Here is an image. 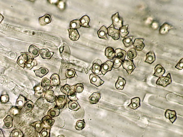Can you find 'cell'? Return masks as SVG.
Masks as SVG:
<instances>
[{
    "mask_svg": "<svg viewBox=\"0 0 183 137\" xmlns=\"http://www.w3.org/2000/svg\"><path fill=\"white\" fill-rule=\"evenodd\" d=\"M0 137H4L3 132L0 129Z\"/></svg>",
    "mask_w": 183,
    "mask_h": 137,
    "instance_id": "cell-56",
    "label": "cell"
},
{
    "mask_svg": "<svg viewBox=\"0 0 183 137\" xmlns=\"http://www.w3.org/2000/svg\"><path fill=\"white\" fill-rule=\"evenodd\" d=\"M36 65H37V61L35 59H32L25 63V68H27L28 69L31 70L34 66H36Z\"/></svg>",
    "mask_w": 183,
    "mask_h": 137,
    "instance_id": "cell-41",
    "label": "cell"
},
{
    "mask_svg": "<svg viewBox=\"0 0 183 137\" xmlns=\"http://www.w3.org/2000/svg\"><path fill=\"white\" fill-rule=\"evenodd\" d=\"M86 123L84 119L82 120H79L76 123L75 129L77 130L81 131L84 129L85 127Z\"/></svg>",
    "mask_w": 183,
    "mask_h": 137,
    "instance_id": "cell-43",
    "label": "cell"
},
{
    "mask_svg": "<svg viewBox=\"0 0 183 137\" xmlns=\"http://www.w3.org/2000/svg\"><path fill=\"white\" fill-rule=\"evenodd\" d=\"M41 122L46 126L51 127L54 125L55 121L52 118L49 117V116L47 115L42 118Z\"/></svg>",
    "mask_w": 183,
    "mask_h": 137,
    "instance_id": "cell-27",
    "label": "cell"
},
{
    "mask_svg": "<svg viewBox=\"0 0 183 137\" xmlns=\"http://www.w3.org/2000/svg\"><path fill=\"white\" fill-rule=\"evenodd\" d=\"M13 118L12 116L10 115L7 116L3 120L4 124L2 127L3 129H9L12 128L13 126Z\"/></svg>",
    "mask_w": 183,
    "mask_h": 137,
    "instance_id": "cell-17",
    "label": "cell"
},
{
    "mask_svg": "<svg viewBox=\"0 0 183 137\" xmlns=\"http://www.w3.org/2000/svg\"><path fill=\"white\" fill-rule=\"evenodd\" d=\"M31 125L35 128V131L38 133H40L41 131L43 129V124L41 121H36L33 123H31Z\"/></svg>",
    "mask_w": 183,
    "mask_h": 137,
    "instance_id": "cell-35",
    "label": "cell"
},
{
    "mask_svg": "<svg viewBox=\"0 0 183 137\" xmlns=\"http://www.w3.org/2000/svg\"><path fill=\"white\" fill-rule=\"evenodd\" d=\"M165 73L164 68L160 64L157 65L155 67V73L153 76L157 77H160Z\"/></svg>",
    "mask_w": 183,
    "mask_h": 137,
    "instance_id": "cell-19",
    "label": "cell"
},
{
    "mask_svg": "<svg viewBox=\"0 0 183 137\" xmlns=\"http://www.w3.org/2000/svg\"><path fill=\"white\" fill-rule=\"evenodd\" d=\"M108 34L114 40H117L119 39V30L115 29L111 25L110 27L108 28Z\"/></svg>",
    "mask_w": 183,
    "mask_h": 137,
    "instance_id": "cell-6",
    "label": "cell"
},
{
    "mask_svg": "<svg viewBox=\"0 0 183 137\" xmlns=\"http://www.w3.org/2000/svg\"><path fill=\"white\" fill-rule=\"evenodd\" d=\"M126 52L121 49H117L115 51V57L119 59L122 61H125L126 55Z\"/></svg>",
    "mask_w": 183,
    "mask_h": 137,
    "instance_id": "cell-24",
    "label": "cell"
},
{
    "mask_svg": "<svg viewBox=\"0 0 183 137\" xmlns=\"http://www.w3.org/2000/svg\"><path fill=\"white\" fill-rule=\"evenodd\" d=\"M73 88V86H71L69 85L66 84L65 85H63L61 88V91L63 93L65 94L66 95H67V93L71 89Z\"/></svg>",
    "mask_w": 183,
    "mask_h": 137,
    "instance_id": "cell-51",
    "label": "cell"
},
{
    "mask_svg": "<svg viewBox=\"0 0 183 137\" xmlns=\"http://www.w3.org/2000/svg\"><path fill=\"white\" fill-rule=\"evenodd\" d=\"M68 107L70 110L77 112L80 109V106L77 101H70L68 104Z\"/></svg>",
    "mask_w": 183,
    "mask_h": 137,
    "instance_id": "cell-34",
    "label": "cell"
},
{
    "mask_svg": "<svg viewBox=\"0 0 183 137\" xmlns=\"http://www.w3.org/2000/svg\"><path fill=\"white\" fill-rule=\"evenodd\" d=\"M69 34V38L70 40L73 41H77L79 39L80 35L77 29H68Z\"/></svg>",
    "mask_w": 183,
    "mask_h": 137,
    "instance_id": "cell-15",
    "label": "cell"
},
{
    "mask_svg": "<svg viewBox=\"0 0 183 137\" xmlns=\"http://www.w3.org/2000/svg\"><path fill=\"white\" fill-rule=\"evenodd\" d=\"M59 50L61 57L62 59V62L68 63L70 55V50L68 45L66 43H64L60 47Z\"/></svg>",
    "mask_w": 183,
    "mask_h": 137,
    "instance_id": "cell-1",
    "label": "cell"
},
{
    "mask_svg": "<svg viewBox=\"0 0 183 137\" xmlns=\"http://www.w3.org/2000/svg\"><path fill=\"white\" fill-rule=\"evenodd\" d=\"M127 58L129 60L132 61L134 59L137 57V53L134 48L130 49L127 53Z\"/></svg>",
    "mask_w": 183,
    "mask_h": 137,
    "instance_id": "cell-42",
    "label": "cell"
},
{
    "mask_svg": "<svg viewBox=\"0 0 183 137\" xmlns=\"http://www.w3.org/2000/svg\"><path fill=\"white\" fill-rule=\"evenodd\" d=\"M90 82L91 84L94 85L97 87H99L104 83V81L101 80V78L98 76L93 74H91L89 76Z\"/></svg>",
    "mask_w": 183,
    "mask_h": 137,
    "instance_id": "cell-7",
    "label": "cell"
},
{
    "mask_svg": "<svg viewBox=\"0 0 183 137\" xmlns=\"http://www.w3.org/2000/svg\"><path fill=\"white\" fill-rule=\"evenodd\" d=\"M17 63L19 64V65L23 68H25V61L24 59L23 58V56L21 55L19 56L17 59Z\"/></svg>",
    "mask_w": 183,
    "mask_h": 137,
    "instance_id": "cell-53",
    "label": "cell"
},
{
    "mask_svg": "<svg viewBox=\"0 0 183 137\" xmlns=\"http://www.w3.org/2000/svg\"><path fill=\"white\" fill-rule=\"evenodd\" d=\"M41 85L42 87L43 88L46 90H50L52 87L50 80L46 77L43 78L41 83Z\"/></svg>",
    "mask_w": 183,
    "mask_h": 137,
    "instance_id": "cell-31",
    "label": "cell"
},
{
    "mask_svg": "<svg viewBox=\"0 0 183 137\" xmlns=\"http://www.w3.org/2000/svg\"><path fill=\"white\" fill-rule=\"evenodd\" d=\"M4 19V17L2 15H1V13H0V23H1L2 22L3 20Z\"/></svg>",
    "mask_w": 183,
    "mask_h": 137,
    "instance_id": "cell-57",
    "label": "cell"
},
{
    "mask_svg": "<svg viewBox=\"0 0 183 137\" xmlns=\"http://www.w3.org/2000/svg\"><path fill=\"white\" fill-rule=\"evenodd\" d=\"M175 68L179 70H182L183 68V59L180 61L178 64L175 66Z\"/></svg>",
    "mask_w": 183,
    "mask_h": 137,
    "instance_id": "cell-55",
    "label": "cell"
},
{
    "mask_svg": "<svg viewBox=\"0 0 183 137\" xmlns=\"http://www.w3.org/2000/svg\"><path fill=\"white\" fill-rule=\"evenodd\" d=\"M123 67L124 69L126 70L127 72L129 75H131L133 70L135 69V67L134 64L133 62L131 60H125L123 62Z\"/></svg>",
    "mask_w": 183,
    "mask_h": 137,
    "instance_id": "cell-5",
    "label": "cell"
},
{
    "mask_svg": "<svg viewBox=\"0 0 183 137\" xmlns=\"http://www.w3.org/2000/svg\"></svg>",
    "mask_w": 183,
    "mask_h": 137,
    "instance_id": "cell-59",
    "label": "cell"
},
{
    "mask_svg": "<svg viewBox=\"0 0 183 137\" xmlns=\"http://www.w3.org/2000/svg\"><path fill=\"white\" fill-rule=\"evenodd\" d=\"M50 81L51 82V85L52 87L57 86L60 85V79L59 76L57 74H54L50 78Z\"/></svg>",
    "mask_w": 183,
    "mask_h": 137,
    "instance_id": "cell-25",
    "label": "cell"
},
{
    "mask_svg": "<svg viewBox=\"0 0 183 137\" xmlns=\"http://www.w3.org/2000/svg\"><path fill=\"white\" fill-rule=\"evenodd\" d=\"M172 82L171 79V74H168L165 76H162L159 77L156 82V84L160 86H163L164 87H166V86L169 85Z\"/></svg>",
    "mask_w": 183,
    "mask_h": 137,
    "instance_id": "cell-3",
    "label": "cell"
},
{
    "mask_svg": "<svg viewBox=\"0 0 183 137\" xmlns=\"http://www.w3.org/2000/svg\"><path fill=\"white\" fill-rule=\"evenodd\" d=\"M165 116L172 123H173L177 119L176 112L174 110L168 109L165 112Z\"/></svg>",
    "mask_w": 183,
    "mask_h": 137,
    "instance_id": "cell-11",
    "label": "cell"
},
{
    "mask_svg": "<svg viewBox=\"0 0 183 137\" xmlns=\"http://www.w3.org/2000/svg\"><path fill=\"white\" fill-rule=\"evenodd\" d=\"M133 38V36H130V37H125L124 38L122 42L126 47H129L133 45V41H132Z\"/></svg>",
    "mask_w": 183,
    "mask_h": 137,
    "instance_id": "cell-40",
    "label": "cell"
},
{
    "mask_svg": "<svg viewBox=\"0 0 183 137\" xmlns=\"http://www.w3.org/2000/svg\"><path fill=\"white\" fill-rule=\"evenodd\" d=\"M113 62L111 61H107L104 64H102L101 65V71L103 75L104 76L106 73L108 71H111L113 69Z\"/></svg>",
    "mask_w": 183,
    "mask_h": 137,
    "instance_id": "cell-8",
    "label": "cell"
},
{
    "mask_svg": "<svg viewBox=\"0 0 183 137\" xmlns=\"http://www.w3.org/2000/svg\"><path fill=\"white\" fill-rule=\"evenodd\" d=\"M81 27L85 28H90L89 23L90 21V19L88 15H84L79 20Z\"/></svg>",
    "mask_w": 183,
    "mask_h": 137,
    "instance_id": "cell-20",
    "label": "cell"
},
{
    "mask_svg": "<svg viewBox=\"0 0 183 137\" xmlns=\"http://www.w3.org/2000/svg\"><path fill=\"white\" fill-rule=\"evenodd\" d=\"M60 109H59L57 107H55L49 110L47 114L49 117L52 118L57 117L60 114Z\"/></svg>",
    "mask_w": 183,
    "mask_h": 137,
    "instance_id": "cell-36",
    "label": "cell"
},
{
    "mask_svg": "<svg viewBox=\"0 0 183 137\" xmlns=\"http://www.w3.org/2000/svg\"><path fill=\"white\" fill-rule=\"evenodd\" d=\"M73 88L76 93H81L84 90V85L81 83H78L73 85Z\"/></svg>",
    "mask_w": 183,
    "mask_h": 137,
    "instance_id": "cell-48",
    "label": "cell"
},
{
    "mask_svg": "<svg viewBox=\"0 0 183 137\" xmlns=\"http://www.w3.org/2000/svg\"><path fill=\"white\" fill-rule=\"evenodd\" d=\"M67 97L70 101H78V98L77 97V93L74 90L73 86L68 92L67 93Z\"/></svg>",
    "mask_w": 183,
    "mask_h": 137,
    "instance_id": "cell-37",
    "label": "cell"
},
{
    "mask_svg": "<svg viewBox=\"0 0 183 137\" xmlns=\"http://www.w3.org/2000/svg\"><path fill=\"white\" fill-rule=\"evenodd\" d=\"M65 76L66 79L67 78L71 79V78H73L74 77L77 76L75 69H73V68H70L69 69L67 70L66 72Z\"/></svg>",
    "mask_w": 183,
    "mask_h": 137,
    "instance_id": "cell-39",
    "label": "cell"
},
{
    "mask_svg": "<svg viewBox=\"0 0 183 137\" xmlns=\"http://www.w3.org/2000/svg\"><path fill=\"white\" fill-rule=\"evenodd\" d=\"M173 28L172 25L167 23H164L161 26L159 29V32L161 35H165L168 34L169 30Z\"/></svg>",
    "mask_w": 183,
    "mask_h": 137,
    "instance_id": "cell-23",
    "label": "cell"
},
{
    "mask_svg": "<svg viewBox=\"0 0 183 137\" xmlns=\"http://www.w3.org/2000/svg\"><path fill=\"white\" fill-rule=\"evenodd\" d=\"M155 59H156V57H155V53L153 51H150L146 54V59L145 62L151 65L155 61Z\"/></svg>",
    "mask_w": 183,
    "mask_h": 137,
    "instance_id": "cell-28",
    "label": "cell"
},
{
    "mask_svg": "<svg viewBox=\"0 0 183 137\" xmlns=\"http://www.w3.org/2000/svg\"><path fill=\"white\" fill-rule=\"evenodd\" d=\"M25 103H26V99L25 97L23 96L22 95H19L16 103V107L21 109L23 107H24Z\"/></svg>",
    "mask_w": 183,
    "mask_h": 137,
    "instance_id": "cell-33",
    "label": "cell"
},
{
    "mask_svg": "<svg viewBox=\"0 0 183 137\" xmlns=\"http://www.w3.org/2000/svg\"><path fill=\"white\" fill-rule=\"evenodd\" d=\"M141 100L139 97H135L131 100V103L128 105V107L131 109L135 110L141 106Z\"/></svg>",
    "mask_w": 183,
    "mask_h": 137,
    "instance_id": "cell-21",
    "label": "cell"
},
{
    "mask_svg": "<svg viewBox=\"0 0 183 137\" xmlns=\"http://www.w3.org/2000/svg\"><path fill=\"white\" fill-rule=\"evenodd\" d=\"M80 27V23L79 20H74L70 22V29H77Z\"/></svg>",
    "mask_w": 183,
    "mask_h": 137,
    "instance_id": "cell-46",
    "label": "cell"
},
{
    "mask_svg": "<svg viewBox=\"0 0 183 137\" xmlns=\"http://www.w3.org/2000/svg\"><path fill=\"white\" fill-rule=\"evenodd\" d=\"M105 55L110 60H112L115 57V50L111 47H108L105 50Z\"/></svg>",
    "mask_w": 183,
    "mask_h": 137,
    "instance_id": "cell-29",
    "label": "cell"
},
{
    "mask_svg": "<svg viewBox=\"0 0 183 137\" xmlns=\"http://www.w3.org/2000/svg\"><path fill=\"white\" fill-rule=\"evenodd\" d=\"M44 96L47 101L50 103H54L57 99L54 92L51 90H46Z\"/></svg>",
    "mask_w": 183,
    "mask_h": 137,
    "instance_id": "cell-10",
    "label": "cell"
},
{
    "mask_svg": "<svg viewBox=\"0 0 183 137\" xmlns=\"http://www.w3.org/2000/svg\"><path fill=\"white\" fill-rule=\"evenodd\" d=\"M57 137H65L63 135H59L57 136Z\"/></svg>",
    "mask_w": 183,
    "mask_h": 137,
    "instance_id": "cell-58",
    "label": "cell"
},
{
    "mask_svg": "<svg viewBox=\"0 0 183 137\" xmlns=\"http://www.w3.org/2000/svg\"><path fill=\"white\" fill-rule=\"evenodd\" d=\"M50 129L49 128V127L44 128L41 131V132L39 133L40 137H50Z\"/></svg>",
    "mask_w": 183,
    "mask_h": 137,
    "instance_id": "cell-50",
    "label": "cell"
},
{
    "mask_svg": "<svg viewBox=\"0 0 183 137\" xmlns=\"http://www.w3.org/2000/svg\"><path fill=\"white\" fill-rule=\"evenodd\" d=\"M98 37L101 39H107V35L108 34L107 28L104 26L101 27L99 30L97 32Z\"/></svg>",
    "mask_w": 183,
    "mask_h": 137,
    "instance_id": "cell-26",
    "label": "cell"
},
{
    "mask_svg": "<svg viewBox=\"0 0 183 137\" xmlns=\"http://www.w3.org/2000/svg\"><path fill=\"white\" fill-rule=\"evenodd\" d=\"M35 91V96L37 97H42L43 94H45L46 90L42 87L41 84H39L38 85L35 86L34 87Z\"/></svg>",
    "mask_w": 183,
    "mask_h": 137,
    "instance_id": "cell-18",
    "label": "cell"
},
{
    "mask_svg": "<svg viewBox=\"0 0 183 137\" xmlns=\"http://www.w3.org/2000/svg\"><path fill=\"white\" fill-rule=\"evenodd\" d=\"M102 65V61L100 59H96L93 62L92 69H91L92 72L93 73V74H96L97 76L102 74L101 71Z\"/></svg>",
    "mask_w": 183,
    "mask_h": 137,
    "instance_id": "cell-4",
    "label": "cell"
},
{
    "mask_svg": "<svg viewBox=\"0 0 183 137\" xmlns=\"http://www.w3.org/2000/svg\"><path fill=\"white\" fill-rule=\"evenodd\" d=\"M10 137H23V134L22 131L19 129L13 130L10 134Z\"/></svg>",
    "mask_w": 183,
    "mask_h": 137,
    "instance_id": "cell-45",
    "label": "cell"
},
{
    "mask_svg": "<svg viewBox=\"0 0 183 137\" xmlns=\"http://www.w3.org/2000/svg\"><path fill=\"white\" fill-rule=\"evenodd\" d=\"M34 72L37 76L42 78L49 73V70L45 67H40L39 69L34 70Z\"/></svg>",
    "mask_w": 183,
    "mask_h": 137,
    "instance_id": "cell-30",
    "label": "cell"
},
{
    "mask_svg": "<svg viewBox=\"0 0 183 137\" xmlns=\"http://www.w3.org/2000/svg\"><path fill=\"white\" fill-rule=\"evenodd\" d=\"M128 25H125L123 26L122 28H119V35L122 37V38H124L126 37L127 36H128L129 34V32L128 31Z\"/></svg>",
    "mask_w": 183,
    "mask_h": 137,
    "instance_id": "cell-38",
    "label": "cell"
},
{
    "mask_svg": "<svg viewBox=\"0 0 183 137\" xmlns=\"http://www.w3.org/2000/svg\"><path fill=\"white\" fill-rule=\"evenodd\" d=\"M39 51L40 50L36 46L33 44H32L29 46L28 49V52L31 54L33 59H34L35 58L37 57L39 55Z\"/></svg>",
    "mask_w": 183,
    "mask_h": 137,
    "instance_id": "cell-22",
    "label": "cell"
},
{
    "mask_svg": "<svg viewBox=\"0 0 183 137\" xmlns=\"http://www.w3.org/2000/svg\"><path fill=\"white\" fill-rule=\"evenodd\" d=\"M112 20L113 23L112 25L114 26V27L117 30H119V28L123 26V19L119 15L118 12L112 15Z\"/></svg>",
    "mask_w": 183,
    "mask_h": 137,
    "instance_id": "cell-2",
    "label": "cell"
},
{
    "mask_svg": "<svg viewBox=\"0 0 183 137\" xmlns=\"http://www.w3.org/2000/svg\"><path fill=\"white\" fill-rule=\"evenodd\" d=\"M101 98V94L99 92H94L89 96V102L91 104H96Z\"/></svg>",
    "mask_w": 183,
    "mask_h": 137,
    "instance_id": "cell-14",
    "label": "cell"
},
{
    "mask_svg": "<svg viewBox=\"0 0 183 137\" xmlns=\"http://www.w3.org/2000/svg\"><path fill=\"white\" fill-rule=\"evenodd\" d=\"M55 102L56 104H57V107L59 109H63L66 104L65 96H64V95L59 96L57 97Z\"/></svg>",
    "mask_w": 183,
    "mask_h": 137,
    "instance_id": "cell-9",
    "label": "cell"
},
{
    "mask_svg": "<svg viewBox=\"0 0 183 137\" xmlns=\"http://www.w3.org/2000/svg\"><path fill=\"white\" fill-rule=\"evenodd\" d=\"M34 107V103L31 101L28 100L26 103H25V105L24 106V108L25 110L27 112H30L33 110Z\"/></svg>",
    "mask_w": 183,
    "mask_h": 137,
    "instance_id": "cell-44",
    "label": "cell"
},
{
    "mask_svg": "<svg viewBox=\"0 0 183 137\" xmlns=\"http://www.w3.org/2000/svg\"><path fill=\"white\" fill-rule=\"evenodd\" d=\"M21 55L23 56V58L24 59L25 63L33 59L31 54L30 53H28V52L21 53Z\"/></svg>",
    "mask_w": 183,
    "mask_h": 137,
    "instance_id": "cell-52",
    "label": "cell"
},
{
    "mask_svg": "<svg viewBox=\"0 0 183 137\" xmlns=\"http://www.w3.org/2000/svg\"><path fill=\"white\" fill-rule=\"evenodd\" d=\"M21 109L17 107H13L9 110V114L15 117L16 116L19 115L20 114ZM10 115V116H11Z\"/></svg>",
    "mask_w": 183,
    "mask_h": 137,
    "instance_id": "cell-47",
    "label": "cell"
},
{
    "mask_svg": "<svg viewBox=\"0 0 183 137\" xmlns=\"http://www.w3.org/2000/svg\"><path fill=\"white\" fill-rule=\"evenodd\" d=\"M126 84V81L124 78L120 76H119L117 82L115 84L116 89L119 90H123Z\"/></svg>",
    "mask_w": 183,
    "mask_h": 137,
    "instance_id": "cell-32",
    "label": "cell"
},
{
    "mask_svg": "<svg viewBox=\"0 0 183 137\" xmlns=\"http://www.w3.org/2000/svg\"><path fill=\"white\" fill-rule=\"evenodd\" d=\"M51 22V16L49 14H46L43 16L39 17V22L41 26H45L50 23Z\"/></svg>",
    "mask_w": 183,
    "mask_h": 137,
    "instance_id": "cell-16",
    "label": "cell"
},
{
    "mask_svg": "<svg viewBox=\"0 0 183 137\" xmlns=\"http://www.w3.org/2000/svg\"><path fill=\"white\" fill-rule=\"evenodd\" d=\"M123 61L120 60L119 59L116 57H115L113 61V68L114 69H119L120 66L122 65Z\"/></svg>",
    "mask_w": 183,
    "mask_h": 137,
    "instance_id": "cell-49",
    "label": "cell"
},
{
    "mask_svg": "<svg viewBox=\"0 0 183 137\" xmlns=\"http://www.w3.org/2000/svg\"><path fill=\"white\" fill-rule=\"evenodd\" d=\"M54 52L50 51L48 49H43L40 50L39 54L43 59H50L54 54Z\"/></svg>",
    "mask_w": 183,
    "mask_h": 137,
    "instance_id": "cell-13",
    "label": "cell"
},
{
    "mask_svg": "<svg viewBox=\"0 0 183 137\" xmlns=\"http://www.w3.org/2000/svg\"><path fill=\"white\" fill-rule=\"evenodd\" d=\"M0 101L2 103L6 104L9 101V96L8 94L1 95L0 97Z\"/></svg>",
    "mask_w": 183,
    "mask_h": 137,
    "instance_id": "cell-54",
    "label": "cell"
},
{
    "mask_svg": "<svg viewBox=\"0 0 183 137\" xmlns=\"http://www.w3.org/2000/svg\"><path fill=\"white\" fill-rule=\"evenodd\" d=\"M144 39H135L134 43H133L135 49L137 50V51H142L145 47V44L144 43Z\"/></svg>",
    "mask_w": 183,
    "mask_h": 137,
    "instance_id": "cell-12",
    "label": "cell"
}]
</instances>
